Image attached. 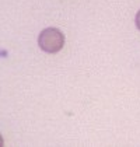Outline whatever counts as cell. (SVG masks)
I'll use <instances>...</instances> for the list:
<instances>
[{"instance_id": "1", "label": "cell", "mask_w": 140, "mask_h": 147, "mask_svg": "<svg viewBox=\"0 0 140 147\" xmlns=\"http://www.w3.org/2000/svg\"><path fill=\"white\" fill-rule=\"evenodd\" d=\"M38 45L42 51H45L48 53H56L65 45V35L58 28H53V27L46 28L39 34Z\"/></svg>"}, {"instance_id": "2", "label": "cell", "mask_w": 140, "mask_h": 147, "mask_svg": "<svg viewBox=\"0 0 140 147\" xmlns=\"http://www.w3.org/2000/svg\"><path fill=\"white\" fill-rule=\"evenodd\" d=\"M136 27L140 30V10L137 11V14H136Z\"/></svg>"}]
</instances>
